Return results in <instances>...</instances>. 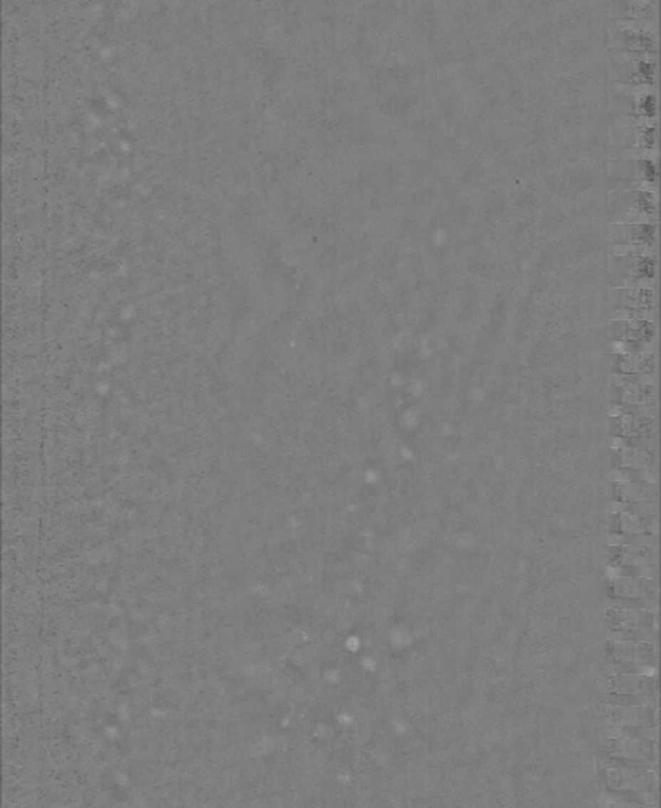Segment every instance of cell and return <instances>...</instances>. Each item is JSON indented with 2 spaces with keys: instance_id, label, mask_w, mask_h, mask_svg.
<instances>
[{
  "instance_id": "cell-1",
  "label": "cell",
  "mask_w": 661,
  "mask_h": 808,
  "mask_svg": "<svg viewBox=\"0 0 661 808\" xmlns=\"http://www.w3.org/2000/svg\"><path fill=\"white\" fill-rule=\"evenodd\" d=\"M613 202L614 205H620L614 210L617 215H620L619 224L647 223L649 218L657 214V196L649 191L630 190L627 193H619V200Z\"/></svg>"
},
{
  "instance_id": "cell-2",
  "label": "cell",
  "mask_w": 661,
  "mask_h": 808,
  "mask_svg": "<svg viewBox=\"0 0 661 808\" xmlns=\"http://www.w3.org/2000/svg\"><path fill=\"white\" fill-rule=\"evenodd\" d=\"M611 237L622 244V247H644L649 248L655 245L657 229L652 224L639 223H625L617 224L611 232Z\"/></svg>"
},
{
  "instance_id": "cell-3",
  "label": "cell",
  "mask_w": 661,
  "mask_h": 808,
  "mask_svg": "<svg viewBox=\"0 0 661 808\" xmlns=\"http://www.w3.org/2000/svg\"><path fill=\"white\" fill-rule=\"evenodd\" d=\"M655 684L653 680L647 678H641V675H617L613 679V690L619 692V695H636V696H647Z\"/></svg>"
},
{
  "instance_id": "cell-4",
  "label": "cell",
  "mask_w": 661,
  "mask_h": 808,
  "mask_svg": "<svg viewBox=\"0 0 661 808\" xmlns=\"http://www.w3.org/2000/svg\"><path fill=\"white\" fill-rule=\"evenodd\" d=\"M649 461H650V455L647 453V450L627 449L622 452V466L644 469L649 466Z\"/></svg>"
},
{
  "instance_id": "cell-5",
  "label": "cell",
  "mask_w": 661,
  "mask_h": 808,
  "mask_svg": "<svg viewBox=\"0 0 661 808\" xmlns=\"http://www.w3.org/2000/svg\"><path fill=\"white\" fill-rule=\"evenodd\" d=\"M609 767H614L615 770H633V772H649L652 769V764L644 760H628V758H613L608 761Z\"/></svg>"
},
{
  "instance_id": "cell-6",
  "label": "cell",
  "mask_w": 661,
  "mask_h": 808,
  "mask_svg": "<svg viewBox=\"0 0 661 808\" xmlns=\"http://www.w3.org/2000/svg\"><path fill=\"white\" fill-rule=\"evenodd\" d=\"M609 704H615L619 708H633V706H647L649 698L647 696H636V695H619L615 693L609 696Z\"/></svg>"
}]
</instances>
